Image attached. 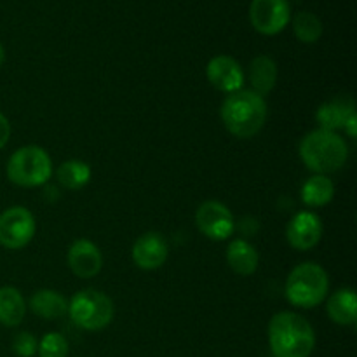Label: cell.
Returning <instances> with one entry per match:
<instances>
[{
    "mask_svg": "<svg viewBox=\"0 0 357 357\" xmlns=\"http://www.w3.org/2000/svg\"><path fill=\"white\" fill-rule=\"evenodd\" d=\"M293 31H295L296 38L303 44H314L323 35V23L319 17L312 13H298L293 20Z\"/></svg>",
    "mask_w": 357,
    "mask_h": 357,
    "instance_id": "obj_22",
    "label": "cell"
},
{
    "mask_svg": "<svg viewBox=\"0 0 357 357\" xmlns=\"http://www.w3.org/2000/svg\"><path fill=\"white\" fill-rule=\"evenodd\" d=\"M38 342L37 338L33 337L28 331H21L14 337L13 340V351L16 352L17 357H33L37 354Z\"/></svg>",
    "mask_w": 357,
    "mask_h": 357,
    "instance_id": "obj_24",
    "label": "cell"
},
{
    "mask_svg": "<svg viewBox=\"0 0 357 357\" xmlns=\"http://www.w3.org/2000/svg\"><path fill=\"white\" fill-rule=\"evenodd\" d=\"M3 61H6V51H3V45L0 44V66L3 65Z\"/></svg>",
    "mask_w": 357,
    "mask_h": 357,
    "instance_id": "obj_27",
    "label": "cell"
},
{
    "mask_svg": "<svg viewBox=\"0 0 357 357\" xmlns=\"http://www.w3.org/2000/svg\"><path fill=\"white\" fill-rule=\"evenodd\" d=\"M68 265L77 278L89 279L100 274L103 267V257L101 251L93 241L79 239L70 246L68 250Z\"/></svg>",
    "mask_w": 357,
    "mask_h": 357,
    "instance_id": "obj_13",
    "label": "cell"
},
{
    "mask_svg": "<svg viewBox=\"0 0 357 357\" xmlns=\"http://www.w3.org/2000/svg\"><path fill=\"white\" fill-rule=\"evenodd\" d=\"M26 314V303L20 289L14 286H2L0 288V324L7 328H14L23 323Z\"/></svg>",
    "mask_w": 357,
    "mask_h": 357,
    "instance_id": "obj_18",
    "label": "cell"
},
{
    "mask_svg": "<svg viewBox=\"0 0 357 357\" xmlns=\"http://www.w3.org/2000/svg\"><path fill=\"white\" fill-rule=\"evenodd\" d=\"M251 24L261 35H278L288 26L291 9L288 0H253L250 7Z\"/></svg>",
    "mask_w": 357,
    "mask_h": 357,
    "instance_id": "obj_8",
    "label": "cell"
},
{
    "mask_svg": "<svg viewBox=\"0 0 357 357\" xmlns=\"http://www.w3.org/2000/svg\"><path fill=\"white\" fill-rule=\"evenodd\" d=\"M195 223L201 234L211 241H225L234 232V216L223 202L206 201L195 213Z\"/></svg>",
    "mask_w": 357,
    "mask_h": 357,
    "instance_id": "obj_9",
    "label": "cell"
},
{
    "mask_svg": "<svg viewBox=\"0 0 357 357\" xmlns=\"http://www.w3.org/2000/svg\"><path fill=\"white\" fill-rule=\"evenodd\" d=\"M114 302L96 289L75 293L68 302V314L73 323L87 331H100L114 319Z\"/></svg>",
    "mask_w": 357,
    "mask_h": 357,
    "instance_id": "obj_6",
    "label": "cell"
},
{
    "mask_svg": "<svg viewBox=\"0 0 357 357\" xmlns=\"http://www.w3.org/2000/svg\"><path fill=\"white\" fill-rule=\"evenodd\" d=\"M344 129H345V132L351 136V138H356V135H357V115H356V112H352V114L349 115L347 121H345V124H344Z\"/></svg>",
    "mask_w": 357,
    "mask_h": 357,
    "instance_id": "obj_26",
    "label": "cell"
},
{
    "mask_svg": "<svg viewBox=\"0 0 357 357\" xmlns=\"http://www.w3.org/2000/svg\"><path fill=\"white\" fill-rule=\"evenodd\" d=\"M248 77H250V82L253 86L251 91H255L260 96H267L278 82V65L271 56L260 54L251 61Z\"/></svg>",
    "mask_w": 357,
    "mask_h": 357,
    "instance_id": "obj_16",
    "label": "cell"
},
{
    "mask_svg": "<svg viewBox=\"0 0 357 357\" xmlns=\"http://www.w3.org/2000/svg\"><path fill=\"white\" fill-rule=\"evenodd\" d=\"M52 173V160L37 145L21 146L7 160V176L17 187L33 188L47 183Z\"/></svg>",
    "mask_w": 357,
    "mask_h": 357,
    "instance_id": "obj_5",
    "label": "cell"
},
{
    "mask_svg": "<svg viewBox=\"0 0 357 357\" xmlns=\"http://www.w3.org/2000/svg\"><path fill=\"white\" fill-rule=\"evenodd\" d=\"M10 138V124L3 114H0V150L7 145Z\"/></svg>",
    "mask_w": 357,
    "mask_h": 357,
    "instance_id": "obj_25",
    "label": "cell"
},
{
    "mask_svg": "<svg viewBox=\"0 0 357 357\" xmlns=\"http://www.w3.org/2000/svg\"><path fill=\"white\" fill-rule=\"evenodd\" d=\"M30 309L42 319H59L68 314V300L52 289H38L31 295Z\"/></svg>",
    "mask_w": 357,
    "mask_h": 357,
    "instance_id": "obj_17",
    "label": "cell"
},
{
    "mask_svg": "<svg viewBox=\"0 0 357 357\" xmlns=\"http://www.w3.org/2000/svg\"><path fill=\"white\" fill-rule=\"evenodd\" d=\"M206 77L213 87L227 94L243 89L244 72L243 66L234 58L225 54L215 56L206 66Z\"/></svg>",
    "mask_w": 357,
    "mask_h": 357,
    "instance_id": "obj_12",
    "label": "cell"
},
{
    "mask_svg": "<svg viewBox=\"0 0 357 357\" xmlns=\"http://www.w3.org/2000/svg\"><path fill=\"white\" fill-rule=\"evenodd\" d=\"M56 174H58V180L63 187L68 188V190H79L89 183L91 167L84 160L72 159L63 162Z\"/></svg>",
    "mask_w": 357,
    "mask_h": 357,
    "instance_id": "obj_21",
    "label": "cell"
},
{
    "mask_svg": "<svg viewBox=\"0 0 357 357\" xmlns=\"http://www.w3.org/2000/svg\"><path fill=\"white\" fill-rule=\"evenodd\" d=\"M335 185L324 174H314L303 183L302 187V201L310 208H321L326 206L333 199Z\"/></svg>",
    "mask_w": 357,
    "mask_h": 357,
    "instance_id": "obj_20",
    "label": "cell"
},
{
    "mask_svg": "<svg viewBox=\"0 0 357 357\" xmlns=\"http://www.w3.org/2000/svg\"><path fill=\"white\" fill-rule=\"evenodd\" d=\"M323 223L319 216L312 211H300L289 220L286 229V239L291 248L298 251H309L321 241Z\"/></svg>",
    "mask_w": 357,
    "mask_h": 357,
    "instance_id": "obj_10",
    "label": "cell"
},
{
    "mask_svg": "<svg viewBox=\"0 0 357 357\" xmlns=\"http://www.w3.org/2000/svg\"><path fill=\"white\" fill-rule=\"evenodd\" d=\"M352 112H356L354 103L351 100H345V98H338V100H331L321 105L316 119L321 124V129L337 132V129H344L345 121Z\"/></svg>",
    "mask_w": 357,
    "mask_h": 357,
    "instance_id": "obj_19",
    "label": "cell"
},
{
    "mask_svg": "<svg viewBox=\"0 0 357 357\" xmlns=\"http://www.w3.org/2000/svg\"><path fill=\"white\" fill-rule=\"evenodd\" d=\"M40 357H66L68 356V342L59 333H47L38 342L37 349Z\"/></svg>",
    "mask_w": 357,
    "mask_h": 357,
    "instance_id": "obj_23",
    "label": "cell"
},
{
    "mask_svg": "<svg viewBox=\"0 0 357 357\" xmlns=\"http://www.w3.org/2000/svg\"><path fill=\"white\" fill-rule=\"evenodd\" d=\"M268 345L274 357H309L316 347V333L300 314L279 312L268 323Z\"/></svg>",
    "mask_w": 357,
    "mask_h": 357,
    "instance_id": "obj_1",
    "label": "cell"
},
{
    "mask_svg": "<svg viewBox=\"0 0 357 357\" xmlns=\"http://www.w3.org/2000/svg\"><path fill=\"white\" fill-rule=\"evenodd\" d=\"M227 264L236 274L251 275L257 272L260 255L248 241L234 239L227 248Z\"/></svg>",
    "mask_w": 357,
    "mask_h": 357,
    "instance_id": "obj_15",
    "label": "cell"
},
{
    "mask_svg": "<svg viewBox=\"0 0 357 357\" xmlns=\"http://www.w3.org/2000/svg\"><path fill=\"white\" fill-rule=\"evenodd\" d=\"M328 316L342 326H354L357 321V295L352 288H342L328 298Z\"/></svg>",
    "mask_w": 357,
    "mask_h": 357,
    "instance_id": "obj_14",
    "label": "cell"
},
{
    "mask_svg": "<svg viewBox=\"0 0 357 357\" xmlns=\"http://www.w3.org/2000/svg\"><path fill=\"white\" fill-rule=\"evenodd\" d=\"M37 223L23 206H14L0 215V244L7 250H21L35 236Z\"/></svg>",
    "mask_w": 357,
    "mask_h": 357,
    "instance_id": "obj_7",
    "label": "cell"
},
{
    "mask_svg": "<svg viewBox=\"0 0 357 357\" xmlns=\"http://www.w3.org/2000/svg\"><path fill=\"white\" fill-rule=\"evenodd\" d=\"M132 261L143 271H155L162 267L169 255V246L159 232H146L132 244Z\"/></svg>",
    "mask_w": 357,
    "mask_h": 357,
    "instance_id": "obj_11",
    "label": "cell"
},
{
    "mask_svg": "<svg viewBox=\"0 0 357 357\" xmlns=\"http://www.w3.org/2000/svg\"><path fill=\"white\" fill-rule=\"evenodd\" d=\"M300 157L312 173L326 176L344 167L349 157V146L338 132L316 129L300 143Z\"/></svg>",
    "mask_w": 357,
    "mask_h": 357,
    "instance_id": "obj_3",
    "label": "cell"
},
{
    "mask_svg": "<svg viewBox=\"0 0 357 357\" xmlns=\"http://www.w3.org/2000/svg\"><path fill=\"white\" fill-rule=\"evenodd\" d=\"M330 278L321 265L307 261L289 272L286 281V298L298 309H312L326 300Z\"/></svg>",
    "mask_w": 357,
    "mask_h": 357,
    "instance_id": "obj_4",
    "label": "cell"
},
{
    "mask_svg": "<svg viewBox=\"0 0 357 357\" xmlns=\"http://www.w3.org/2000/svg\"><path fill=\"white\" fill-rule=\"evenodd\" d=\"M220 114L230 135L248 139L264 129L267 121V103L265 98L255 91L239 89L225 98Z\"/></svg>",
    "mask_w": 357,
    "mask_h": 357,
    "instance_id": "obj_2",
    "label": "cell"
}]
</instances>
